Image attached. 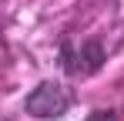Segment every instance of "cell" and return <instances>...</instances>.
Returning a JSON list of instances; mask_svg holds the SVG:
<instances>
[{
    "label": "cell",
    "instance_id": "obj_1",
    "mask_svg": "<svg viewBox=\"0 0 124 121\" xmlns=\"http://www.w3.org/2000/svg\"><path fill=\"white\" fill-rule=\"evenodd\" d=\"M74 94L70 87H64L61 81H40L27 98H23V111L37 121H57L70 111Z\"/></svg>",
    "mask_w": 124,
    "mask_h": 121
},
{
    "label": "cell",
    "instance_id": "obj_2",
    "mask_svg": "<svg viewBox=\"0 0 124 121\" xmlns=\"http://www.w3.org/2000/svg\"><path fill=\"white\" fill-rule=\"evenodd\" d=\"M104 60H107V54H104V44L101 40H84L81 47H74L70 44V37L61 40V71L67 74V78H91V74H97L104 67Z\"/></svg>",
    "mask_w": 124,
    "mask_h": 121
},
{
    "label": "cell",
    "instance_id": "obj_3",
    "mask_svg": "<svg viewBox=\"0 0 124 121\" xmlns=\"http://www.w3.org/2000/svg\"><path fill=\"white\" fill-rule=\"evenodd\" d=\"M84 121H121V118H117V111H114V108H97V111H91Z\"/></svg>",
    "mask_w": 124,
    "mask_h": 121
}]
</instances>
